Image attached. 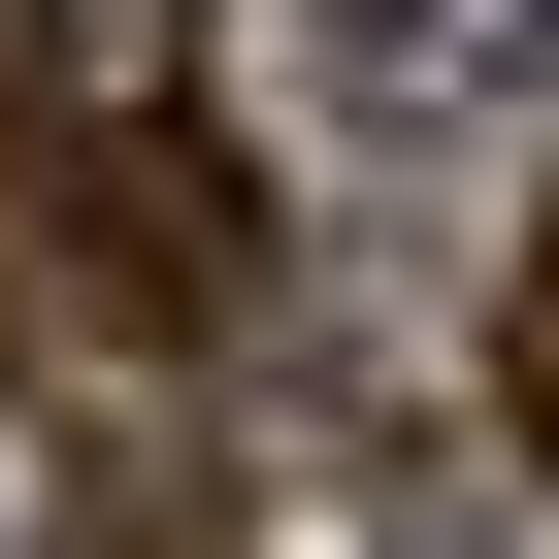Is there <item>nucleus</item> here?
<instances>
[{
    "label": "nucleus",
    "instance_id": "3",
    "mask_svg": "<svg viewBox=\"0 0 559 559\" xmlns=\"http://www.w3.org/2000/svg\"><path fill=\"white\" fill-rule=\"evenodd\" d=\"M99 559H198V526H165V493H132V526H99Z\"/></svg>",
    "mask_w": 559,
    "mask_h": 559
},
{
    "label": "nucleus",
    "instance_id": "2",
    "mask_svg": "<svg viewBox=\"0 0 559 559\" xmlns=\"http://www.w3.org/2000/svg\"><path fill=\"white\" fill-rule=\"evenodd\" d=\"M493 395H526V428H559V230H526V263H493Z\"/></svg>",
    "mask_w": 559,
    "mask_h": 559
},
{
    "label": "nucleus",
    "instance_id": "1",
    "mask_svg": "<svg viewBox=\"0 0 559 559\" xmlns=\"http://www.w3.org/2000/svg\"><path fill=\"white\" fill-rule=\"evenodd\" d=\"M526 67H559V0H330V99L362 132H493Z\"/></svg>",
    "mask_w": 559,
    "mask_h": 559
}]
</instances>
